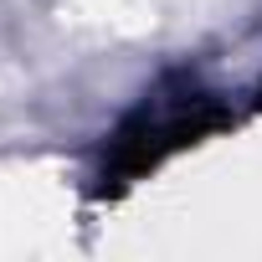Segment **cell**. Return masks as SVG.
I'll list each match as a JSON object with an SVG mask.
<instances>
[{"label":"cell","mask_w":262,"mask_h":262,"mask_svg":"<svg viewBox=\"0 0 262 262\" xmlns=\"http://www.w3.org/2000/svg\"><path fill=\"white\" fill-rule=\"evenodd\" d=\"M211 123H216V108H211V98H206V93H190V88H185L180 98H149V103L134 113V123L118 134L113 170L134 175V170H144V165L165 160L170 149L190 144L201 128H211Z\"/></svg>","instance_id":"cell-1"}]
</instances>
